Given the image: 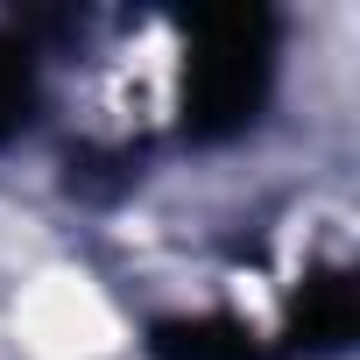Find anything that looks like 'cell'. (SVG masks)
Instances as JSON below:
<instances>
[{
    "label": "cell",
    "instance_id": "1",
    "mask_svg": "<svg viewBox=\"0 0 360 360\" xmlns=\"http://www.w3.org/2000/svg\"><path fill=\"white\" fill-rule=\"evenodd\" d=\"M276 78V15L269 8H205L191 15L184 57V134L233 141L262 120Z\"/></svg>",
    "mask_w": 360,
    "mask_h": 360
},
{
    "label": "cell",
    "instance_id": "2",
    "mask_svg": "<svg viewBox=\"0 0 360 360\" xmlns=\"http://www.w3.org/2000/svg\"><path fill=\"white\" fill-rule=\"evenodd\" d=\"M353 332H360V290H353V276L346 269H318L297 290V304H290V346L339 353V346H353Z\"/></svg>",
    "mask_w": 360,
    "mask_h": 360
},
{
    "label": "cell",
    "instance_id": "3",
    "mask_svg": "<svg viewBox=\"0 0 360 360\" xmlns=\"http://www.w3.org/2000/svg\"><path fill=\"white\" fill-rule=\"evenodd\" d=\"M155 360H269L262 332L240 318H162L148 332Z\"/></svg>",
    "mask_w": 360,
    "mask_h": 360
},
{
    "label": "cell",
    "instance_id": "4",
    "mask_svg": "<svg viewBox=\"0 0 360 360\" xmlns=\"http://www.w3.org/2000/svg\"><path fill=\"white\" fill-rule=\"evenodd\" d=\"M29 113H36V64L22 43L0 36V141H15L29 127Z\"/></svg>",
    "mask_w": 360,
    "mask_h": 360
}]
</instances>
